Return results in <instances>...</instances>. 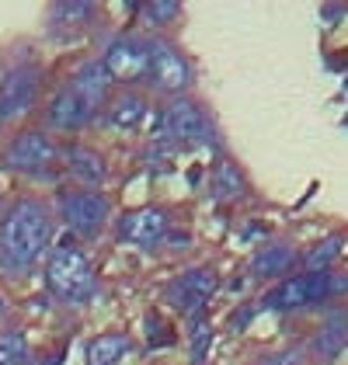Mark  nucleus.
<instances>
[{"instance_id":"f257e3e1","label":"nucleus","mask_w":348,"mask_h":365,"mask_svg":"<svg viewBox=\"0 0 348 365\" xmlns=\"http://www.w3.org/2000/svg\"><path fill=\"white\" fill-rule=\"evenodd\" d=\"M49 237H53V220L46 205L25 198L0 223V261L7 268H31L46 254Z\"/></svg>"},{"instance_id":"f03ea898","label":"nucleus","mask_w":348,"mask_h":365,"mask_svg":"<svg viewBox=\"0 0 348 365\" xmlns=\"http://www.w3.org/2000/svg\"><path fill=\"white\" fill-rule=\"evenodd\" d=\"M46 282L53 289V296L70 303V307H81L94 296L98 289V279H94V268L81 251L73 247H59L53 257H49V268H46Z\"/></svg>"},{"instance_id":"7ed1b4c3","label":"nucleus","mask_w":348,"mask_h":365,"mask_svg":"<svg viewBox=\"0 0 348 365\" xmlns=\"http://www.w3.org/2000/svg\"><path fill=\"white\" fill-rule=\"evenodd\" d=\"M334 289H338V282H334V275H327V272L292 275V279H286L279 289H272V292L265 296V309H279V313H286V309L314 307V303H320V299H327Z\"/></svg>"},{"instance_id":"20e7f679","label":"nucleus","mask_w":348,"mask_h":365,"mask_svg":"<svg viewBox=\"0 0 348 365\" xmlns=\"http://www.w3.org/2000/svg\"><path fill=\"white\" fill-rule=\"evenodd\" d=\"M101 66L118 84H136V81L150 77V46L136 42V38H118L105 49Z\"/></svg>"},{"instance_id":"39448f33","label":"nucleus","mask_w":348,"mask_h":365,"mask_svg":"<svg viewBox=\"0 0 348 365\" xmlns=\"http://www.w3.org/2000/svg\"><path fill=\"white\" fill-rule=\"evenodd\" d=\"M216 289H220L216 272L192 268V272L178 275V279L168 285V303H171L174 309H181V313H188V317H195V313H203V307L213 299Z\"/></svg>"},{"instance_id":"423d86ee","label":"nucleus","mask_w":348,"mask_h":365,"mask_svg":"<svg viewBox=\"0 0 348 365\" xmlns=\"http://www.w3.org/2000/svg\"><path fill=\"white\" fill-rule=\"evenodd\" d=\"M53 160H56V143L46 133H21L4 150V164L11 170H25V174H39Z\"/></svg>"},{"instance_id":"0eeeda50","label":"nucleus","mask_w":348,"mask_h":365,"mask_svg":"<svg viewBox=\"0 0 348 365\" xmlns=\"http://www.w3.org/2000/svg\"><path fill=\"white\" fill-rule=\"evenodd\" d=\"M150 81L164 94H181L192 84V70L185 56L168 42H150Z\"/></svg>"},{"instance_id":"6e6552de","label":"nucleus","mask_w":348,"mask_h":365,"mask_svg":"<svg viewBox=\"0 0 348 365\" xmlns=\"http://www.w3.org/2000/svg\"><path fill=\"white\" fill-rule=\"evenodd\" d=\"M160 122H164V133L178 143H209L213 136V125L205 118L203 105L195 101H174L171 108H164Z\"/></svg>"},{"instance_id":"1a4fd4ad","label":"nucleus","mask_w":348,"mask_h":365,"mask_svg":"<svg viewBox=\"0 0 348 365\" xmlns=\"http://www.w3.org/2000/svg\"><path fill=\"white\" fill-rule=\"evenodd\" d=\"M63 220L70 230L94 237L108 223V198L98 195V192H73V195L63 198Z\"/></svg>"},{"instance_id":"9d476101","label":"nucleus","mask_w":348,"mask_h":365,"mask_svg":"<svg viewBox=\"0 0 348 365\" xmlns=\"http://www.w3.org/2000/svg\"><path fill=\"white\" fill-rule=\"evenodd\" d=\"M35 94H39V70L35 66H18L4 77L0 84V118H18L35 105Z\"/></svg>"},{"instance_id":"9b49d317","label":"nucleus","mask_w":348,"mask_h":365,"mask_svg":"<svg viewBox=\"0 0 348 365\" xmlns=\"http://www.w3.org/2000/svg\"><path fill=\"white\" fill-rule=\"evenodd\" d=\"M168 216L160 209H136L129 216H122L118 223V237L126 244H136V247H153L168 237Z\"/></svg>"},{"instance_id":"f8f14e48","label":"nucleus","mask_w":348,"mask_h":365,"mask_svg":"<svg viewBox=\"0 0 348 365\" xmlns=\"http://www.w3.org/2000/svg\"><path fill=\"white\" fill-rule=\"evenodd\" d=\"M94 112H98V108L87 101L84 94H77L73 87H63L56 98L49 101L46 118H49V125H53V129H81L84 122L94 118Z\"/></svg>"},{"instance_id":"ddd939ff","label":"nucleus","mask_w":348,"mask_h":365,"mask_svg":"<svg viewBox=\"0 0 348 365\" xmlns=\"http://www.w3.org/2000/svg\"><path fill=\"white\" fill-rule=\"evenodd\" d=\"M296 261V251L286 247V244H272V247H261L255 257H251V275L255 279H279L286 275Z\"/></svg>"},{"instance_id":"4468645a","label":"nucleus","mask_w":348,"mask_h":365,"mask_svg":"<svg viewBox=\"0 0 348 365\" xmlns=\"http://www.w3.org/2000/svg\"><path fill=\"white\" fill-rule=\"evenodd\" d=\"M66 164H70V174H73L77 181H84V185H101V181L108 178V168H105L101 153L84 150V146H73V150L66 153Z\"/></svg>"},{"instance_id":"2eb2a0df","label":"nucleus","mask_w":348,"mask_h":365,"mask_svg":"<svg viewBox=\"0 0 348 365\" xmlns=\"http://www.w3.org/2000/svg\"><path fill=\"white\" fill-rule=\"evenodd\" d=\"M146 118V101L140 94H122L112 101V108H108V125L112 129H140Z\"/></svg>"},{"instance_id":"dca6fc26","label":"nucleus","mask_w":348,"mask_h":365,"mask_svg":"<svg viewBox=\"0 0 348 365\" xmlns=\"http://www.w3.org/2000/svg\"><path fill=\"white\" fill-rule=\"evenodd\" d=\"M108 84H112V77L105 73V66H101V63H87L84 70L73 77V84L70 87H73L77 94H84L87 101L98 108V105L108 98Z\"/></svg>"},{"instance_id":"f3484780","label":"nucleus","mask_w":348,"mask_h":365,"mask_svg":"<svg viewBox=\"0 0 348 365\" xmlns=\"http://www.w3.org/2000/svg\"><path fill=\"white\" fill-rule=\"evenodd\" d=\"M126 351H129L126 334H101L87 344V365H116Z\"/></svg>"},{"instance_id":"a211bd4d","label":"nucleus","mask_w":348,"mask_h":365,"mask_svg":"<svg viewBox=\"0 0 348 365\" xmlns=\"http://www.w3.org/2000/svg\"><path fill=\"white\" fill-rule=\"evenodd\" d=\"M247 192V185H244V174L233 168V164H220V168L213 170V195L223 198V202H233V198H240Z\"/></svg>"},{"instance_id":"6ab92c4d","label":"nucleus","mask_w":348,"mask_h":365,"mask_svg":"<svg viewBox=\"0 0 348 365\" xmlns=\"http://www.w3.org/2000/svg\"><path fill=\"white\" fill-rule=\"evenodd\" d=\"M0 365H29V341L21 331L0 334Z\"/></svg>"},{"instance_id":"aec40b11","label":"nucleus","mask_w":348,"mask_h":365,"mask_svg":"<svg viewBox=\"0 0 348 365\" xmlns=\"http://www.w3.org/2000/svg\"><path fill=\"white\" fill-rule=\"evenodd\" d=\"M345 348V320H331L317 337V355L320 359H334Z\"/></svg>"},{"instance_id":"412c9836","label":"nucleus","mask_w":348,"mask_h":365,"mask_svg":"<svg viewBox=\"0 0 348 365\" xmlns=\"http://www.w3.org/2000/svg\"><path fill=\"white\" fill-rule=\"evenodd\" d=\"M342 247H345V240H342V237H331V240L317 244V251H310V257H307L310 272H324L327 264H334V261H338V254H342Z\"/></svg>"},{"instance_id":"4be33fe9","label":"nucleus","mask_w":348,"mask_h":365,"mask_svg":"<svg viewBox=\"0 0 348 365\" xmlns=\"http://www.w3.org/2000/svg\"><path fill=\"white\" fill-rule=\"evenodd\" d=\"M91 14H94V4H56V11H53L59 25H84Z\"/></svg>"},{"instance_id":"5701e85b","label":"nucleus","mask_w":348,"mask_h":365,"mask_svg":"<svg viewBox=\"0 0 348 365\" xmlns=\"http://www.w3.org/2000/svg\"><path fill=\"white\" fill-rule=\"evenodd\" d=\"M143 14H146V21H150L153 29H160V25H168L174 14H178V4H174V0H153V4H146L143 7Z\"/></svg>"},{"instance_id":"b1692460","label":"nucleus","mask_w":348,"mask_h":365,"mask_svg":"<svg viewBox=\"0 0 348 365\" xmlns=\"http://www.w3.org/2000/svg\"><path fill=\"white\" fill-rule=\"evenodd\" d=\"M205 348H209V324L199 317V320H192V359L195 362L205 359Z\"/></svg>"},{"instance_id":"393cba45","label":"nucleus","mask_w":348,"mask_h":365,"mask_svg":"<svg viewBox=\"0 0 348 365\" xmlns=\"http://www.w3.org/2000/svg\"><path fill=\"white\" fill-rule=\"evenodd\" d=\"M265 365H300V351H290V355H275V359H268Z\"/></svg>"},{"instance_id":"a878e982","label":"nucleus","mask_w":348,"mask_h":365,"mask_svg":"<svg viewBox=\"0 0 348 365\" xmlns=\"http://www.w3.org/2000/svg\"><path fill=\"white\" fill-rule=\"evenodd\" d=\"M0 309H4V307H0Z\"/></svg>"}]
</instances>
